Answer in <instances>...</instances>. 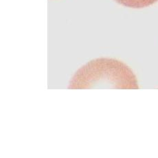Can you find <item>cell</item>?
Here are the masks:
<instances>
[{
	"label": "cell",
	"mask_w": 158,
	"mask_h": 158,
	"mask_svg": "<svg viewBox=\"0 0 158 158\" xmlns=\"http://www.w3.org/2000/svg\"><path fill=\"white\" fill-rule=\"evenodd\" d=\"M96 88L138 89L134 73L125 63L115 59L99 58L90 60L74 73L69 81V89Z\"/></svg>",
	"instance_id": "6da1fadb"
},
{
	"label": "cell",
	"mask_w": 158,
	"mask_h": 158,
	"mask_svg": "<svg viewBox=\"0 0 158 158\" xmlns=\"http://www.w3.org/2000/svg\"><path fill=\"white\" fill-rule=\"evenodd\" d=\"M118 4L132 8H142L155 4L158 0H115Z\"/></svg>",
	"instance_id": "7a4b0ae2"
}]
</instances>
